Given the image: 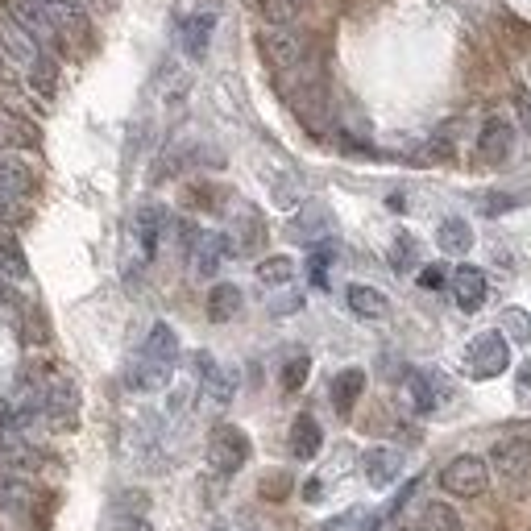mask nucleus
Returning a JSON list of instances; mask_svg holds the SVG:
<instances>
[{
  "label": "nucleus",
  "instance_id": "nucleus-36",
  "mask_svg": "<svg viewBox=\"0 0 531 531\" xmlns=\"http://www.w3.org/2000/svg\"><path fill=\"white\" fill-rule=\"evenodd\" d=\"M307 374H312V357H307V353H295L287 366H283V390H287V395H295V390L307 382Z\"/></svg>",
  "mask_w": 531,
  "mask_h": 531
},
{
  "label": "nucleus",
  "instance_id": "nucleus-34",
  "mask_svg": "<svg viewBox=\"0 0 531 531\" xmlns=\"http://www.w3.org/2000/svg\"><path fill=\"white\" fill-rule=\"evenodd\" d=\"M502 337L507 341H531V316L523 307H507L502 312Z\"/></svg>",
  "mask_w": 531,
  "mask_h": 531
},
{
  "label": "nucleus",
  "instance_id": "nucleus-39",
  "mask_svg": "<svg viewBox=\"0 0 531 531\" xmlns=\"http://www.w3.org/2000/svg\"><path fill=\"white\" fill-rule=\"evenodd\" d=\"M519 200H523V195H502V191H494V195H486V200H482V204H486L482 212H486V216H498V212H507V208H515Z\"/></svg>",
  "mask_w": 531,
  "mask_h": 531
},
{
  "label": "nucleus",
  "instance_id": "nucleus-37",
  "mask_svg": "<svg viewBox=\"0 0 531 531\" xmlns=\"http://www.w3.org/2000/svg\"><path fill=\"white\" fill-rule=\"evenodd\" d=\"M25 220H30V204H17L0 195V225H25Z\"/></svg>",
  "mask_w": 531,
  "mask_h": 531
},
{
  "label": "nucleus",
  "instance_id": "nucleus-15",
  "mask_svg": "<svg viewBox=\"0 0 531 531\" xmlns=\"http://www.w3.org/2000/svg\"><path fill=\"white\" fill-rule=\"evenodd\" d=\"M191 266H195V274L200 278H212L216 270H220V262H225V254H229V241L220 237V233H195V241H191Z\"/></svg>",
  "mask_w": 531,
  "mask_h": 531
},
{
  "label": "nucleus",
  "instance_id": "nucleus-24",
  "mask_svg": "<svg viewBox=\"0 0 531 531\" xmlns=\"http://www.w3.org/2000/svg\"><path fill=\"white\" fill-rule=\"evenodd\" d=\"M345 299L353 307V316H361V320H382L390 312V299L382 291H374V287H361V283H353Z\"/></svg>",
  "mask_w": 531,
  "mask_h": 531
},
{
  "label": "nucleus",
  "instance_id": "nucleus-9",
  "mask_svg": "<svg viewBox=\"0 0 531 531\" xmlns=\"http://www.w3.org/2000/svg\"><path fill=\"white\" fill-rule=\"evenodd\" d=\"M490 465L494 473H502V478H527L531 473V436H502L494 449H490Z\"/></svg>",
  "mask_w": 531,
  "mask_h": 531
},
{
  "label": "nucleus",
  "instance_id": "nucleus-3",
  "mask_svg": "<svg viewBox=\"0 0 531 531\" xmlns=\"http://www.w3.org/2000/svg\"><path fill=\"white\" fill-rule=\"evenodd\" d=\"M465 366H469V374L473 378H498L502 370L511 366V341L502 337L498 328H490V332H478V337L469 341V349H465Z\"/></svg>",
  "mask_w": 531,
  "mask_h": 531
},
{
  "label": "nucleus",
  "instance_id": "nucleus-25",
  "mask_svg": "<svg viewBox=\"0 0 531 531\" xmlns=\"http://www.w3.org/2000/svg\"><path fill=\"white\" fill-rule=\"evenodd\" d=\"M415 531H461V515L449 507V502H424L415 519Z\"/></svg>",
  "mask_w": 531,
  "mask_h": 531
},
{
  "label": "nucleus",
  "instance_id": "nucleus-6",
  "mask_svg": "<svg viewBox=\"0 0 531 531\" xmlns=\"http://www.w3.org/2000/svg\"><path fill=\"white\" fill-rule=\"evenodd\" d=\"M440 486L449 490L453 498H478L490 486V465L482 457H473V453L453 457L449 465L440 469Z\"/></svg>",
  "mask_w": 531,
  "mask_h": 531
},
{
  "label": "nucleus",
  "instance_id": "nucleus-27",
  "mask_svg": "<svg viewBox=\"0 0 531 531\" xmlns=\"http://www.w3.org/2000/svg\"><path fill=\"white\" fill-rule=\"evenodd\" d=\"M324 229H328V212H324L320 204H307V208L291 220V225H287V233H291L295 241H303V245H307V241H316Z\"/></svg>",
  "mask_w": 531,
  "mask_h": 531
},
{
  "label": "nucleus",
  "instance_id": "nucleus-11",
  "mask_svg": "<svg viewBox=\"0 0 531 531\" xmlns=\"http://www.w3.org/2000/svg\"><path fill=\"white\" fill-rule=\"evenodd\" d=\"M0 50H5V59H9L13 67H30L38 54H42V46H38L30 34H25L9 13H0Z\"/></svg>",
  "mask_w": 531,
  "mask_h": 531
},
{
  "label": "nucleus",
  "instance_id": "nucleus-42",
  "mask_svg": "<svg viewBox=\"0 0 531 531\" xmlns=\"http://www.w3.org/2000/svg\"><path fill=\"white\" fill-rule=\"evenodd\" d=\"M17 75H13V63L5 59V50H0V88H13Z\"/></svg>",
  "mask_w": 531,
  "mask_h": 531
},
{
  "label": "nucleus",
  "instance_id": "nucleus-40",
  "mask_svg": "<svg viewBox=\"0 0 531 531\" xmlns=\"http://www.w3.org/2000/svg\"><path fill=\"white\" fill-rule=\"evenodd\" d=\"M515 399H519L523 407H531V366H523L519 378H515Z\"/></svg>",
  "mask_w": 531,
  "mask_h": 531
},
{
  "label": "nucleus",
  "instance_id": "nucleus-14",
  "mask_svg": "<svg viewBox=\"0 0 531 531\" xmlns=\"http://www.w3.org/2000/svg\"><path fill=\"white\" fill-rule=\"evenodd\" d=\"M453 295H457V307L461 312H478V307L486 303V270H478V266H457L453 270Z\"/></svg>",
  "mask_w": 531,
  "mask_h": 531
},
{
  "label": "nucleus",
  "instance_id": "nucleus-4",
  "mask_svg": "<svg viewBox=\"0 0 531 531\" xmlns=\"http://www.w3.org/2000/svg\"><path fill=\"white\" fill-rule=\"evenodd\" d=\"M258 50L262 59L274 67V71H295L307 63V38L295 34L291 25H270V30L258 34Z\"/></svg>",
  "mask_w": 531,
  "mask_h": 531
},
{
  "label": "nucleus",
  "instance_id": "nucleus-30",
  "mask_svg": "<svg viewBox=\"0 0 531 531\" xmlns=\"http://www.w3.org/2000/svg\"><path fill=\"white\" fill-rule=\"evenodd\" d=\"M0 270L9 278H30V262H25L17 237H0Z\"/></svg>",
  "mask_w": 531,
  "mask_h": 531
},
{
  "label": "nucleus",
  "instance_id": "nucleus-26",
  "mask_svg": "<svg viewBox=\"0 0 531 531\" xmlns=\"http://www.w3.org/2000/svg\"><path fill=\"white\" fill-rule=\"evenodd\" d=\"M25 83H30L38 96H54L59 92V63H54L50 54H38V59L25 67Z\"/></svg>",
  "mask_w": 531,
  "mask_h": 531
},
{
  "label": "nucleus",
  "instance_id": "nucleus-23",
  "mask_svg": "<svg viewBox=\"0 0 531 531\" xmlns=\"http://www.w3.org/2000/svg\"><path fill=\"white\" fill-rule=\"evenodd\" d=\"M241 287H233V283H216L212 291H208V320L212 324H229L237 312H241Z\"/></svg>",
  "mask_w": 531,
  "mask_h": 531
},
{
  "label": "nucleus",
  "instance_id": "nucleus-41",
  "mask_svg": "<svg viewBox=\"0 0 531 531\" xmlns=\"http://www.w3.org/2000/svg\"><path fill=\"white\" fill-rule=\"evenodd\" d=\"M187 200L200 204V208H212L216 204V187H195V191H187Z\"/></svg>",
  "mask_w": 531,
  "mask_h": 531
},
{
  "label": "nucleus",
  "instance_id": "nucleus-19",
  "mask_svg": "<svg viewBox=\"0 0 531 531\" xmlns=\"http://www.w3.org/2000/svg\"><path fill=\"white\" fill-rule=\"evenodd\" d=\"M361 395H366V370L349 366V370H341L337 378H332V407H337L341 415H349Z\"/></svg>",
  "mask_w": 531,
  "mask_h": 531
},
{
  "label": "nucleus",
  "instance_id": "nucleus-44",
  "mask_svg": "<svg viewBox=\"0 0 531 531\" xmlns=\"http://www.w3.org/2000/svg\"><path fill=\"white\" fill-rule=\"evenodd\" d=\"M523 129H527V137H531V108H523Z\"/></svg>",
  "mask_w": 531,
  "mask_h": 531
},
{
  "label": "nucleus",
  "instance_id": "nucleus-10",
  "mask_svg": "<svg viewBox=\"0 0 531 531\" xmlns=\"http://www.w3.org/2000/svg\"><path fill=\"white\" fill-rule=\"evenodd\" d=\"M511 150H515V129H511V121L490 117L482 125V133H478V158L486 166H498V162L511 158Z\"/></svg>",
  "mask_w": 531,
  "mask_h": 531
},
{
  "label": "nucleus",
  "instance_id": "nucleus-31",
  "mask_svg": "<svg viewBox=\"0 0 531 531\" xmlns=\"http://www.w3.org/2000/svg\"><path fill=\"white\" fill-rule=\"evenodd\" d=\"M258 9H262V21L270 25H291L303 13V0H258Z\"/></svg>",
  "mask_w": 531,
  "mask_h": 531
},
{
  "label": "nucleus",
  "instance_id": "nucleus-38",
  "mask_svg": "<svg viewBox=\"0 0 531 531\" xmlns=\"http://www.w3.org/2000/svg\"><path fill=\"white\" fill-rule=\"evenodd\" d=\"M444 283H449V270H444V266H424V270H419V287H424V291H440Z\"/></svg>",
  "mask_w": 531,
  "mask_h": 531
},
{
  "label": "nucleus",
  "instance_id": "nucleus-28",
  "mask_svg": "<svg viewBox=\"0 0 531 531\" xmlns=\"http://www.w3.org/2000/svg\"><path fill=\"white\" fill-rule=\"evenodd\" d=\"M407 390H411V403H415V411H436L440 395H436V378H432V374H419V370H411V374H407Z\"/></svg>",
  "mask_w": 531,
  "mask_h": 531
},
{
  "label": "nucleus",
  "instance_id": "nucleus-17",
  "mask_svg": "<svg viewBox=\"0 0 531 531\" xmlns=\"http://www.w3.org/2000/svg\"><path fill=\"white\" fill-rule=\"evenodd\" d=\"M361 469H366V482L370 486L386 490L403 473V453H395V449H370L366 457H361Z\"/></svg>",
  "mask_w": 531,
  "mask_h": 531
},
{
  "label": "nucleus",
  "instance_id": "nucleus-18",
  "mask_svg": "<svg viewBox=\"0 0 531 531\" xmlns=\"http://www.w3.org/2000/svg\"><path fill=\"white\" fill-rule=\"evenodd\" d=\"M320 444H324V432L316 424V415H295V424H291V453L299 461H316L320 457Z\"/></svg>",
  "mask_w": 531,
  "mask_h": 531
},
{
  "label": "nucleus",
  "instance_id": "nucleus-43",
  "mask_svg": "<svg viewBox=\"0 0 531 531\" xmlns=\"http://www.w3.org/2000/svg\"><path fill=\"white\" fill-rule=\"evenodd\" d=\"M121 531H154V527H150V523H146L142 515H129V519L121 523Z\"/></svg>",
  "mask_w": 531,
  "mask_h": 531
},
{
  "label": "nucleus",
  "instance_id": "nucleus-2",
  "mask_svg": "<svg viewBox=\"0 0 531 531\" xmlns=\"http://www.w3.org/2000/svg\"><path fill=\"white\" fill-rule=\"evenodd\" d=\"M42 9H46V21H50L59 50L79 54V50L96 46V30H92L88 9H83V5H75V0H42Z\"/></svg>",
  "mask_w": 531,
  "mask_h": 531
},
{
  "label": "nucleus",
  "instance_id": "nucleus-29",
  "mask_svg": "<svg viewBox=\"0 0 531 531\" xmlns=\"http://www.w3.org/2000/svg\"><path fill=\"white\" fill-rule=\"evenodd\" d=\"M291 278H295V262L283 258V254H274V258H262V262H258V283H266V287H287Z\"/></svg>",
  "mask_w": 531,
  "mask_h": 531
},
{
  "label": "nucleus",
  "instance_id": "nucleus-1",
  "mask_svg": "<svg viewBox=\"0 0 531 531\" xmlns=\"http://www.w3.org/2000/svg\"><path fill=\"white\" fill-rule=\"evenodd\" d=\"M175 357H179V337L171 324H154L150 337L142 345V357L129 366V386L133 390H162L171 382L175 370Z\"/></svg>",
  "mask_w": 531,
  "mask_h": 531
},
{
  "label": "nucleus",
  "instance_id": "nucleus-13",
  "mask_svg": "<svg viewBox=\"0 0 531 531\" xmlns=\"http://www.w3.org/2000/svg\"><path fill=\"white\" fill-rule=\"evenodd\" d=\"M233 241H237V254H258L266 245V220L254 204H241L233 216Z\"/></svg>",
  "mask_w": 531,
  "mask_h": 531
},
{
  "label": "nucleus",
  "instance_id": "nucleus-45",
  "mask_svg": "<svg viewBox=\"0 0 531 531\" xmlns=\"http://www.w3.org/2000/svg\"><path fill=\"white\" fill-rule=\"evenodd\" d=\"M216 531H220V527H216Z\"/></svg>",
  "mask_w": 531,
  "mask_h": 531
},
{
  "label": "nucleus",
  "instance_id": "nucleus-8",
  "mask_svg": "<svg viewBox=\"0 0 531 531\" xmlns=\"http://www.w3.org/2000/svg\"><path fill=\"white\" fill-rule=\"evenodd\" d=\"M38 175H34V166H25L13 150H0V195L5 200H17V204H30L34 195H38Z\"/></svg>",
  "mask_w": 531,
  "mask_h": 531
},
{
  "label": "nucleus",
  "instance_id": "nucleus-7",
  "mask_svg": "<svg viewBox=\"0 0 531 531\" xmlns=\"http://www.w3.org/2000/svg\"><path fill=\"white\" fill-rule=\"evenodd\" d=\"M42 415H46L50 432H75L79 428V386L71 378H54L46 386Z\"/></svg>",
  "mask_w": 531,
  "mask_h": 531
},
{
  "label": "nucleus",
  "instance_id": "nucleus-35",
  "mask_svg": "<svg viewBox=\"0 0 531 531\" xmlns=\"http://www.w3.org/2000/svg\"><path fill=\"white\" fill-rule=\"evenodd\" d=\"M415 254H419L415 237H411V233H399V237H395V245H390V266H395L399 274H407V270L415 266Z\"/></svg>",
  "mask_w": 531,
  "mask_h": 531
},
{
  "label": "nucleus",
  "instance_id": "nucleus-16",
  "mask_svg": "<svg viewBox=\"0 0 531 531\" xmlns=\"http://www.w3.org/2000/svg\"><path fill=\"white\" fill-rule=\"evenodd\" d=\"M195 374H200V386H204V395H208L212 403H220V407H225V403L233 399V390H237L233 374H229V370H220L208 353H200V357H195Z\"/></svg>",
  "mask_w": 531,
  "mask_h": 531
},
{
  "label": "nucleus",
  "instance_id": "nucleus-33",
  "mask_svg": "<svg viewBox=\"0 0 531 531\" xmlns=\"http://www.w3.org/2000/svg\"><path fill=\"white\" fill-rule=\"evenodd\" d=\"M291 473L287 469H270V473H262V482H258V494L266 498V502H283L287 494H291Z\"/></svg>",
  "mask_w": 531,
  "mask_h": 531
},
{
  "label": "nucleus",
  "instance_id": "nucleus-21",
  "mask_svg": "<svg viewBox=\"0 0 531 531\" xmlns=\"http://www.w3.org/2000/svg\"><path fill=\"white\" fill-rule=\"evenodd\" d=\"M436 245L444 249V254H453V258L469 254V249H473V229H469V220H461V216L440 220V229H436Z\"/></svg>",
  "mask_w": 531,
  "mask_h": 531
},
{
  "label": "nucleus",
  "instance_id": "nucleus-12",
  "mask_svg": "<svg viewBox=\"0 0 531 531\" xmlns=\"http://www.w3.org/2000/svg\"><path fill=\"white\" fill-rule=\"evenodd\" d=\"M42 133L30 117L13 113V108H0V150H38Z\"/></svg>",
  "mask_w": 531,
  "mask_h": 531
},
{
  "label": "nucleus",
  "instance_id": "nucleus-22",
  "mask_svg": "<svg viewBox=\"0 0 531 531\" xmlns=\"http://www.w3.org/2000/svg\"><path fill=\"white\" fill-rule=\"evenodd\" d=\"M162 229H166V212H162L158 204H150V208H142V212H137V220H133V233H137V245H142V254H146V258H154V249H158V237H162Z\"/></svg>",
  "mask_w": 531,
  "mask_h": 531
},
{
  "label": "nucleus",
  "instance_id": "nucleus-20",
  "mask_svg": "<svg viewBox=\"0 0 531 531\" xmlns=\"http://www.w3.org/2000/svg\"><path fill=\"white\" fill-rule=\"evenodd\" d=\"M212 30H216V13H195V17L183 21V50L191 54V59H204L208 54Z\"/></svg>",
  "mask_w": 531,
  "mask_h": 531
},
{
  "label": "nucleus",
  "instance_id": "nucleus-32",
  "mask_svg": "<svg viewBox=\"0 0 531 531\" xmlns=\"http://www.w3.org/2000/svg\"><path fill=\"white\" fill-rule=\"evenodd\" d=\"M382 523V515H374V511H366V507H353V511H345V515H337L324 531H374Z\"/></svg>",
  "mask_w": 531,
  "mask_h": 531
},
{
  "label": "nucleus",
  "instance_id": "nucleus-5",
  "mask_svg": "<svg viewBox=\"0 0 531 531\" xmlns=\"http://www.w3.org/2000/svg\"><path fill=\"white\" fill-rule=\"evenodd\" d=\"M245 461H249V436L241 428H233V424L212 428V436H208V465H212V473L233 478Z\"/></svg>",
  "mask_w": 531,
  "mask_h": 531
}]
</instances>
